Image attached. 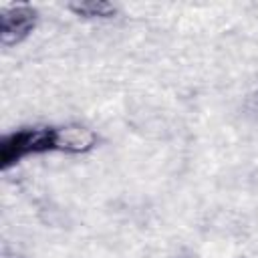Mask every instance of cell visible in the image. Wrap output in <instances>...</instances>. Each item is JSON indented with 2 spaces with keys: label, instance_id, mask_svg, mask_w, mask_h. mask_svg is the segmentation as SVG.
<instances>
[{
  "label": "cell",
  "instance_id": "3",
  "mask_svg": "<svg viewBox=\"0 0 258 258\" xmlns=\"http://www.w3.org/2000/svg\"><path fill=\"white\" fill-rule=\"evenodd\" d=\"M69 8L75 10L79 16H109L111 12H115V8L107 2H77Z\"/></svg>",
  "mask_w": 258,
  "mask_h": 258
},
{
  "label": "cell",
  "instance_id": "2",
  "mask_svg": "<svg viewBox=\"0 0 258 258\" xmlns=\"http://www.w3.org/2000/svg\"><path fill=\"white\" fill-rule=\"evenodd\" d=\"M36 24V12L30 6H10L0 14V38L2 44H18L24 40Z\"/></svg>",
  "mask_w": 258,
  "mask_h": 258
},
{
  "label": "cell",
  "instance_id": "1",
  "mask_svg": "<svg viewBox=\"0 0 258 258\" xmlns=\"http://www.w3.org/2000/svg\"><path fill=\"white\" fill-rule=\"evenodd\" d=\"M46 151H62L60 127H28L8 133L0 141V167L8 169L20 159Z\"/></svg>",
  "mask_w": 258,
  "mask_h": 258
}]
</instances>
